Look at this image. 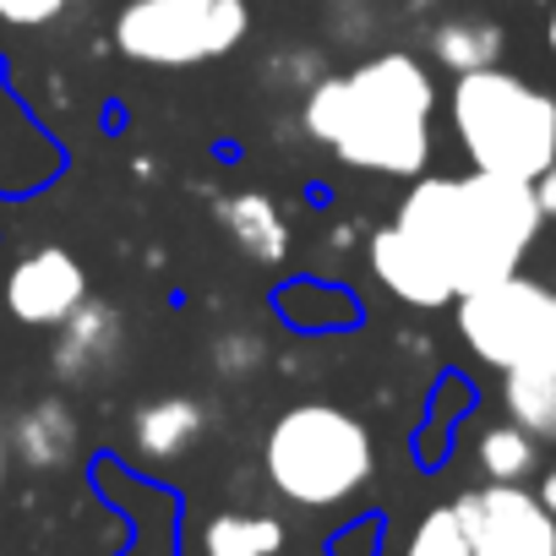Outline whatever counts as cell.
<instances>
[{
  "instance_id": "obj_4",
  "label": "cell",
  "mask_w": 556,
  "mask_h": 556,
  "mask_svg": "<svg viewBox=\"0 0 556 556\" xmlns=\"http://www.w3.org/2000/svg\"><path fill=\"white\" fill-rule=\"evenodd\" d=\"M262 469L267 485L295 507H339L377 475V442L361 415L306 399L267 426Z\"/></svg>"
},
{
  "instance_id": "obj_10",
  "label": "cell",
  "mask_w": 556,
  "mask_h": 556,
  "mask_svg": "<svg viewBox=\"0 0 556 556\" xmlns=\"http://www.w3.org/2000/svg\"><path fill=\"white\" fill-rule=\"evenodd\" d=\"M366 256H371L377 285H382L393 301L415 306V312H442V306L458 301V290L447 285V273L437 267V256H431L415 235H404L399 224H382V229L371 235Z\"/></svg>"
},
{
  "instance_id": "obj_17",
  "label": "cell",
  "mask_w": 556,
  "mask_h": 556,
  "mask_svg": "<svg viewBox=\"0 0 556 556\" xmlns=\"http://www.w3.org/2000/svg\"><path fill=\"white\" fill-rule=\"evenodd\" d=\"M507 420L523 426L534 442H556V366L545 371H507L502 377Z\"/></svg>"
},
{
  "instance_id": "obj_20",
  "label": "cell",
  "mask_w": 556,
  "mask_h": 556,
  "mask_svg": "<svg viewBox=\"0 0 556 556\" xmlns=\"http://www.w3.org/2000/svg\"><path fill=\"white\" fill-rule=\"evenodd\" d=\"M404 556H469V540H464V523H458L453 502H447V507H431V513L409 529Z\"/></svg>"
},
{
  "instance_id": "obj_19",
  "label": "cell",
  "mask_w": 556,
  "mask_h": 556,
  "mask_svg": "<svg viewBox=\"0 0 556 556\" xmlns=\"http://www.w3.org/2000/svg\"><path fill=\"white\" fill-rule=\"evenodd\" d=\"M207 366H213L224 382H245V377H256V371L267 366V344H262V333L229 328V333H218V339L207 344Z\"/></svg>"
},
{
  "instance_id": "obj_8",
  "label": "cell",
  "mask_w": 556,
  "mask_h": 556,
  "mask_svg": "<svg viewBox=\"0 0 556 556\" xmlns=\"http://www.w3.org/2000/svg\"><path fill=\"white\" fill-rule=\"evenodd\" d=\"M88 301V273L66 245H34L7 273V312L23 328H61Z\"/></svg>"
},
{
  "instance_id": "obj_3",
  "label": "cell",
  "mask_w": 556,
  "mask_h": 556,
  "mask_svg": "<svg viewBox=\"0 0 556 556\" xmlns=\"http://www.w3.org/2000/svg\"><path fill=\"white\" fill-rule=\"evenodd\" d=\"M447 121L469 169L480 175L534 186L556 164V93L518 72L485 66L458 77L447 93Z\"/></svg>"
},
{
  "instance_id": "obj_1",
  "label": "cell",
  "mask_w": 556,
  "mask_h": 556,
  "mask_svg": "<svg viewBox=\"0 0 556 556\" xmlns=\"http://www.w3.org/2000/svg\"><path fill=\"white\" fill-rule=\"evenodd\" d=\"M431 115L437 83L420 55L382 50L339 77L312 83L306 93V137L323 142L339 164L393 180H420L431 164Z\"/></svg>"
},
{
  "instance_id": "obj_15",
  "label": "cell",
  "mask_w": 556,
  "mask_h": 556,
  "mask_svg": "<svg viewBox=\"0 0 556 556\" xmlns=\"http://www.w3.org/2000/svg\"><path fill=\"white\" fill-rule=\"evenodd\" d=\"M502 50H507V34H502L491 17H475V12L442 17V23L431 28V55H437V66H447L453 77H469V72L496 66Z\"/></svg>"
},
{
  "instance_id": "obj_24",
  "label": "cell",
  "mask_w": 556,
  "mask_h": 556,
  "mask_svg": "<svg viewBox=\"0 0 556 556\" xmlns=\"http://www.w3.org/2000/svg\"><path fill=\"white\" fill-rule=\"evenodd\" d=\"M545 55H551V66H556V0H551V17H545Z\"/></svg>"
},
{
  "instance_id": "obj_22",
  "label": "cell",
  "mask_w": 556,
  "mask_h": 556,
  "mask_svg": "<svg viewBox=\"0 0 556 556\" xmlns=\"http://www.w3.org/2000/svg\"><path fill=\"white\" fill-rule=\"evenodd\" d=\"M534 197H540V213H545V218H556V164L534 180Z\"/></svg>"
},
{
  "instance_id": "obj_11",
  "label": "cell",
  "mask_w": 556,
  "mask_h": 556,
  "mask_svg": "<svg viewBox=\"0 0 556 556\" xmlns=\"http://www.w3.org/2000/svg\"><path fill=\"white\" fill-rule=\"evenodd\" d=\"M213 224L240 245L245 262L256 267H278L290 262V245H295V229L285 218V207H278L267 191H229L213 202Z\"/></svg>"
},
{
  "instance_id": "obj_16",
  "label": "cell",
  "mask_w": 556,
  "mask_h": 556,
  "mask_svg": "<svg viewBox=\"0 0 556 556\" xmlns=\"http://www.w3.org/2000/svg\"><path fill=\"white\" fill-rule=\"evenodd\" d=\"M285 523L273 513H213L202 523V556H278Z\"/></svg>"
},
{
  "instance_id": "obj_7",
  "label": "cell",
  "mask_w": 556,
  "mask_h": 556,
  "mask_svg": "<svg viewBox=\"0 0 556 556\" xmlns=\"http://www.w3.org/2000/svg\"><path fill=\"white\" fill-rule=\"evenodd\" d=\"M469 556H556V518L523 485H475L453 502Z\"/></svg>"
},
{
  "instance_id": "obj_25",
  "label": "cell",
  "mask_w": 556,
  "mask_h": 556,
  "mask_svg": "<svg viewBox=\"0 0 556 556\" xmlns=\"http://www.w3.org/2000/svg\"><path fill=\"white\" fill-rule=\"evenodd\" d=\"M7 464H12V447H7V437H0V485H7Z\"/></svg>"
},
{
  "instance_id": "obj_2",
  "label": "cell",
  "mask_w": 556,
  "mask_h": 556,
  "mask_svg": "<svg viewBox=\"0 0 556 556\" xmlns=\"http://www.w3.org/2000/svg\"><path fill=\"white\" fill-rule=\"evenodd\" d=\"M393 224L437 256L458 295H475L518 273V262L540 240L545 213L534 186L469 169V175H420L399 202Z\"/></svg>"
},
{
  "instance_id": "obj_5",
  "label": "cell",
  "mask_w": 556,
  "mask_h": 556,
  "mask_svg": "<svg viewBox=\"0 0 556 556\" xmlns=\"http://www.w3.org/2000/svg\"><path fill=\"white\" fill-rule=\"evenodd\" d=\"M245 34H251L245 0H126L115 17V50L159 72L224 61L245 45Z\"/></svg>"
},
{
  "instance_id": "obj_18",
  "label": "cell",
  "mask_w": 556,
  "mask_h": 556,
  "mask_svg": "<svg viewBox=\"0 0 556 556\" xmlns=\"http://www.w3.org/2000/svg\"><path fill=\"white\" fill-rule=\"evenodd\" d=\"M534 464H540V447H534V437L523 431V426H491L485 437H480V469H485V480H496V485H523L529 475H534Z\"/></svg>"
},
{
  "instance_id": "obj_14",
  "label": "cell",
  "mask_w": 556,
  "mask_h": 556,
  "mask_svg": "<svg viewBox=\"0 0 556 556\" xmlns=\"http://www.w3.org/2000/svg\"><path fill=\"white\" fill-rule=\"evenodd\" d=\"M50 169H55V148L28 126V115L7 93V77H0V191H28L50 180Z\"/></svg>"
},
{
  "instance_id": "obj_23",
  "label": "cell",
  "mask_w": 556,
  "mask_h": 556,
  "mask_svg": "<svg viewBox=\"0 0 556 556\" xmlns=\"http://www.w3.org/2000/svg\"><path fill=\"white\" fill-rule=\"evenodd\" d=\"M534 496H540V502H545V513L556 518V464L545 469V480H540V491H534Z\"/></svg>"
},
{
  "instance_id": "obj_21",
  "label": "cell",
  "mask_w": 556,
  "mask_h": 556,
  "mask_svg": "<svg viewBox=\"0 0 556 556\" xmlns=\"http://www.w3.org/2000/svg\"><path fill=\"white\" fill-rule=\"evenodd\" d=\"M66 7H72V0H0V23H7V28H45Z\"/></svg>"
},
{
  "instance_id": "obj_9",
  "label": "cell",
  "mask_w": 556,
  "mask_h": 556,
  "mask_svg": "<svg viewBox=\"0 0 556 556\" xmlns=\"http://www.w3.org/2000/svg\"><path fill=\"white\" fill-rule=\"evenodd\" d=\"M126 350V317L115 301L88 295L61 328H55V350H50V377L61 388H83L99 382Z\"/></svg>"
},
{
  "instance_id": "obj_6",
  "label": "cell",
  "mask_w": 556,
  "mask_h": 556,
  "mask_svg": "<svg viewBox=\"0 0 556 556\" xmlns=\"http://www.w3.org/2000/svg\"><path fill=\"white\" fill-rule=\"evenodd\" d=\"M458 312V339L469 355L491 371H545L556 366V290L540 278H502L475 295L453 301Z\"/></svg>"
},
{
  "instance_id": "obj_13",
  "label": "cell",
  "mask_w": 556,
  "mask_h": 556,
  "mask_svg": "<svg viewBox=\"0 0 556 556\" xmlns=\"http://www.w3.org/2000/svg\"><path fill=\"white\" fill-rule=\"evenodd\" d=\"M7 447L28 469H61V464H72V453H77V415H72V404L55 399V393L23 404L17 420H12V431H7Z\"/></svg>"
},
{
  "instance_id": "obj_12",
  "label": "cell",
  "mask_w": 556,
  "mask_h": 556,
  "mask_svg": "<svg viewBox=\"0 0 556 556\" xmlns=\"http://www.w3.org/2000/svg\"><path fill=\"white\" fill-rule=\"evenodd\" d=\"M202 426H207V409L186 393H164V399H148L137 415H131V447L153 464H175L186 458L197 442H202Z\"/></svg>"
}]
</instances>
